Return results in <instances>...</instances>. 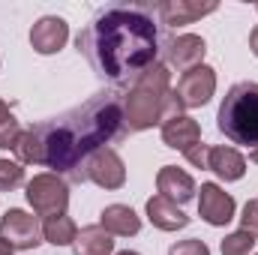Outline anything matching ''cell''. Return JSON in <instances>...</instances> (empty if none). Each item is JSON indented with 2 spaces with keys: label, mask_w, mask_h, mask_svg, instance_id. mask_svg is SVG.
Returning <instances> with one entry per match:
<instances>
[{
  "label": "cell",
  "mask_w": 258,
  "mask_h": 255,
  "mask_svg": "<svg viewBox=\"0 0 258 255\" xmlns=\"http://www.w3.org/2000/svg\"><path fill=\"white\" fill-rule=\"evenodd\" d=\"M75 234H78V228H75V222L69 219V216H48L45 219V225H42V237L48 240V243H54V246H69V243H75Z\"/></svg>",
  "instance_id": "ffe728a7"
},
{
  "label": "cell",
  "mask_w": 258,
  "mask_h": 255,
  "mask_svg": "<svg viewBox=\"0 0 258 255\" xmlns=\"http://www.w3.org/2000/svg\"><path fill=\"white\" fill-rule=\"evenodd\" d=\"M162 141L168 147L180 150V153H189L192 147L201 144V126H198V120H192V117L177 114V117H171V120L162 123Z\"/></svg>",
  "instance_id": "4fadbf2b"
},
{
  "label": "cell",
  "mask_w": 258,
  "mask_h": 255,
  "mask_svg": "<svg viewBox=\"0 0 258 255\" xmlns=\"http://www.w3.org/2000/svg\"><path fill=\"white\" fill-rule=\"evenodd\" d=\"M117 255H138V252H132V249H126V252H117Z\"/></svg>",
  "instance_id": "f546056e"
},
{
  "label": "cell",
  "mask_w": 258,
  "mask_h": 255,
  "mask_svg": "<svg viewBox=\"0 0 258 255\" xmlns=\"http://www.w3.org/2000/svg\"><path fill=\"white\" fill-rule=\"evenodd\" d=\"M213 90H216V72L201 63L180 75V84H177L174 96H177V102L183 108H201V105L210 102Z\"/></svg>",
  "instance_id": "ba28073f"
},
{
  "label": "cell",
  "mask_w": 258,
  "mask_h": 255,
  "mask_svg": "<svg viewBox=\"0 0 258 255\" xmlns=\"http://www.w3.org/2000/svg\"><path fill=\"white\" fill-rule=\"evenodd\" d=\"M147 219L156 228H162V231H177V228H186L189 225V216L174 201H168L165 195H153L147 201Z\"/></svg>",
  "instance_id": "9a60e30c"
},
{
  "label": "cell",
  "mask_w": 258,
  "mask_h": 255,
  "mask_svg": "<svg viewBox=\"0 0 258 255\" xmlns=\"http://www.w3.org/2000/svg\"><path fill=\"white\" fill-rule=\"evenodd\" d=\"M0 237L12 246V249H33L42 243V225L36 222V216L12 207L3 213L0 219Z\"/></svg>",
  "instance_id": "52a82bcc"
},
{
  "label": "cell",
  "mask_w": 258,
  "mask_h": 255,
  "mask_svg": "<svg viewBox=\"0 0 258 255\" xmlns=\"http://www.w3.org/2000/svg\"><path fill=\"white\" fill-rule=\"evenodd\" d=\"M255 246V237L246 231H234L222 240V255H249Z\"/></svg>",
  "instance_id": "7402d4cb"
},
{
  "label": "cell",
  "mask_w": 258,
  "mask_h": 255,
  "mask_svg": "<svg viewBox=\"0 0 258 255\" xmlns=\"http://www.w3.org/2000/svg\"><path fill=\"white\" fill-rule=\"evenodd\" d=\"M198 213L210 225H228L234 219V198L216 183H201L198 195Z\"/></svg>",
  "instance_id": "30bf717a"
},
{
  "label": "cell",
  "mask_w": 258,
  "mask_h": 255,
  "mask_svg": "<svg viewBox=\"0 0 258 255\" xmlns=\"http://www.w3.org/2000/svg\"><path fill=\"white\" fill-rule=\"evenodd\" d=\"M156 189H159V195H165L168 201L183 204V201H189L195 195V180L183 171V168L165 165V168H159V174H156Z\"/></svg>",
  "instance_id": "5bb4252c"
},
{
  "label": "cell",
  "mask_w": 258,
  "mask_h": 255,
  "mask_svg": "<svg viewBox=\"0 0 258 255\" xmlns=\"http://www.w3.org/2000/svg\"><path fill=\"white\" fill-rule=\"evenodd\" d=\"M204 51H207V45L195 33H180V36H171L165 42V60H168V66H174L177 72H189L195 66H201Z\"/></svg>",
  "instance_id": "9c48e42d"
},
{
  "label": "cell",
  "mask_w": 258,
  "mask_h": 255,
  "mask_svg": "<svg viewBox=\"0 0 258 255\" xmlns=\"http://www.w3.org/2000/svg\"><path fill=\"white\" fill-rule=\"evenodd\" d=\"M156 24L141 6H108L75 39L78 51L114 81L141 75L156 63Z\"/></svg>",
  "instance_id": "6da1fadb"
},
{
  "label": "cell",
  "mask_w": 258,
  "mask_h": 255,
  "mask_svg": "<svg viewBox=\"0 0 258 255\" xmlns=\"http://www.w3.org/2000/svg\"><path fill=\"white\" fill-rule=\"evenodd\" d=\"M156 12H159L162 24L177 27V24H192L198 18L216 12V3L213 0H207V3H201V0H165L156 6Z\"/></svg>",
  "instance_id": "7c38bea8"
},
{
  "label": "cell",
  "mask_w": 258,
  "mask_h": 255,
  "mask_svg": "<svg viewBox=\"0 0 258 255\" xmlns=\"http://www.w3.org/2000/svg\"><path fill=\"white\" fill-rule=\"evenodd\" d=\"M240 231H246V234L258 237V198L246 201V207H243V216H240Z\"/></svg>",
  "instance_id": "cb8c5ba5"
},
{
  "label": "cell",
  "mask_w": 258,
  "mask_h": 255,
  "mask_svg": "<svg viewBox=\"0 0 258 255\" xmlns=\"http://www.w3.org/2000/svg\"><path fill=\"white\" fill-rule=\"evenodd\" d=\"M249 48H252V54L258 57V27L252 30V33H249Z\"/></svg>",
  "instance_id": "4316f807"
},
{
  "label": "cell",
  "mask_w": 258,
  "mask_h": 255,
  "mask_svg": "<svg viewBox=\"0 0 258 255\" xmlns=\"http://www.w3.org/2000/svg\"><path fill=\"white\" fill-rule=\"evenodd\" d=\"M207 168L216 171L222 180H240L246 171V159L234 147H210L207 153Z\"/></svg>",
  "instance_id": "e0dca14e"
},
{
  "label": "cell",
  "mask_w": 258,
  "mask_h": 255,
  "mask_svg": "<svg viewBox=\"0 0 258 255\" xmlns=\"http://www.w3.org/2000/svg\"><path fill=\"white\" fill-rule=\"evenodd\" d=\"M249 159H252V162H258V147H252V150H249Z\"/></svg>",
  "instance_id": "f1b7e54d"
},
{
  "label": "cell",
  "mask_w": 258,
  "mask_h": 255,
  "mask_svg": "<svg viewBox=\"0 0 258 255\" xmlns=\"http://www.w3.org/2000/svg\"><path fill=\"white\" fill-rule=\"evenodd\" d=\"M216 126L225 138L234 144L258 147V84L255 81H240L234 84L216 114Z\"/></svg>",
  "instance_id": "277c9868"
},
{
  "label": "cell",
  "mask_w": 258,
  "mask_h": 255,
  "mask_svg": "<svg viewBox=\"0 0 258 255\" xmlns=\"http://www.w3.org/2000/svg\"><path fill=\"white\" fill-rule=\"evenodd\" d=\"M15 156L21 162L45 165V147H42V132H39V126H30L27 132H21L18 144H15Z\"/></svg>",
  "instance_id": "d6986e66"
},
{
  "label": "cell",
  "mask_w": 258,
  "mask_h": 255,
  "mask_svg": "<svg viewBox=\"0 0 258 255\" xmlns=\"http://www.w3.org/2000/svg\"><path fill=\"white\" fill-rule=\"evenodd\" d=\"M99 225L108 231V234H117V237H129V234H138L141 231V216L126 207V204H108L102 213H99Z\"/></svg>",
  "instance_id": "2e32d148"
},
{
  "label": "cell",
  "mask_w": 258,
  "mask_h": 255,
  "mask_svg": "<svg viewBox=\"0 0 258 255\" xmlns=\"http://www.w3.org/2000/svg\"><path fill=\"white\" fill-rule=\"evenodd\" d=\"M66 39H69V24H66L60 15H45V18H39V21L33 24V30H30V45H33V51H39V54H54V51H60L66 45Z\"/></svg>",
  "instance_id": "8fae6325"
},
{
  "label": "cell",
  "mask_w": 258,
  "mask_h": 255,
  "mask_svg": "<svg viewBox=\"0 0 258 255\" xmlns=\"http://www.w3.org/2000/svg\"><path fill=\"white\" fill-rule=\"evenodd\" d=\"M114 249V240L111 234L102 228V225H87L75 234V243H72V252L75 255H111Z\"/></svg>",
  "instance_id": "ac0fdd59"
},
{
  "label": "cell",
  "mask_w": 258,
  "mask_h": 255,
  "mask_svg": "<svg viewBox=\"0 0 258 255\" xmlns=\"http://www.w3.org/2000/svg\"><path fill=\"white\" fill-rule=\"evenodd\" d=\"M123 123V105L114 93H96L81 108L63 114L60 120L39 123L42 147H45V165L54 171H69L75 180H81L84 159L105 147Z\"/></svg>",
  "instance_id": "7a4b0ae2"
},
{
  "label": "cell",
  "mask_w": 258,
  "mask_h": 255,
  "mask_svg": "<svg viewBox=\"0 0 258 255\" xmlns=\"http://www.w3.org/2000/svg\"><path fill=\"white\" fill-rule=\"evenodd\" d=\"M183 111V105L177 102L174 90H171V75L162 63H153L144 69L132 90L126 93L123 102V126L129 132H141L150 129L153 123H165L171 117H177Z\"/></svg>",
  "instance_id": "3957f363"
},
{
  "label": "cell",
  "mask_w": 258,
  "mask_h": 255,
  "mask_svg": "<svg viewBox=\"0 0 258 255\" xmlns=\"http://www.w3.org/2000/svg\"><path fill=\"white\" fill-rule=\"evenodd\" d=\"M207 153H210V144H198L186 153V159L192 162L195 168H207Z\"/></svg>",
  "instance_id": "484cf974"
},
{
  "label": "cell",
  "mask_w": 258,
  "mask_h": 255,
  "mask_svg": "<svg viewBox=\"0 0 258 255\" xmlns=\"http://www.w3.org/2000/svg\"><path fill=\"white\" fill-rule=\"evenodd\" d=\"M24 183V168L18 162H9V159H0V192H9L15 186Z\"/></svg>",
  "instance_id": "603a6c76"
},
{
  "label": "cell",
  "mask_w": 258,
  "mask_h": 255,
  "mask_svg": "<svg viewBox=\"0 0 258 255\" xmlns=\"http://www.w3.org/2000/svg\"><path fill=\"white\" fill-rule=\"evenodd\" d=\"M27 201L39 216H63L69 207V186L60 174H36L27 183Z\"/></svg>",
  "instance_id": "5b68a950"
},
{
  "label": "cell",
  "mask_w": 258,
  "mask_h": 255,
  "mask_svg": "<svg viewBox=\"0 0 258 255\" xmlns=\"http://www.w3.org/2000/svg\"><path fill=\"white\" fill-rule=\"evenodd\" d=\"M18 138H21V126L15 114L9 111V105L0 99V150H15Z\"/></svg>",
  "instance_id": "44dd1931"
},
{
  "label": "cell",
  "mask_w": 258,
  "mask_h": 255,
  "mask_svg": "<svg viewBox=\"0 0 258 255\" xmlns=\"http://www.w3.org/2000/svg\"><path fill=\"white\" fill-rule=\"evenodd\" d=\"M81 180H93L102 189H120L126 183V165L111 147L93 150L81 165Z\"/></svg>",
  "instance_id": "8992f818"
},
{
  "label": "cell",
  "mask_w": 258,
  "mask_h": 255,
  "mask_svg": "<svg viewBox=\"0 0 258 255\" xmlns=\"http://www.w3.org/2000/svg\"><path fill=\"white\" fill-rule=\"evenodd\" d=\"M168 255H210V249H207V243L204 240H180V243H174L171 249H168Z\"/></svg>",
  "instance_id": "d4e9b609"
},
{
  "label": "cell",
  "mask_w": 258,
  "mask_h": 255,
  "mask_svg": "<svg viewBox=\"0 0 258 255\" xmlns=\"http://www.w3.org/2000/svg\"><path fill=\"white\" fill-rule=\"evenodd\" d=\"M0 255H12V246H9L3 237H0Z\"/></svg>",
  "instance_id": "83f0119b"
}]
</instances>
